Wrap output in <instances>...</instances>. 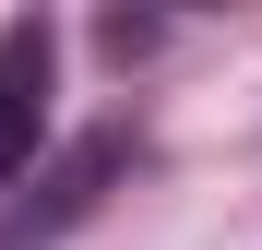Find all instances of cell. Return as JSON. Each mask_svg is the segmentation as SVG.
Returning <instances> with one entry per match:
<instances>
[{
	"mask_svg": "<svg viewBox=\"0 0 262 250\" xmlns=\"http://www.w3.org/2000/svg\"><path fill=\"white\" fill-rule=\"evenodd\" d=\"M119 167H131V143H119V131H83V143L48 167V179H36V202H12V215H0V250H36V238L83 226V215L107 202V179H119Z\"/></svg>",
	"mask_w": 262,
	"mask_h": 250,
	"instance_id": "cell-1",
	"label": "cell"
},
{
	"mask_svg": "<svg viewBox=\"0 0 262 250\" xmlns=\"http://www.w3.org/2000/svg\"><path fill=\"white\" fill-rule=\"evenodd\" d=\"M48 131V24H0V179Z\"/></svg>",
	"mask_w": 262,
	"mask_h": 250,
	"instance_id": "cell-2",
	"label": "cell"
}]
</instances>
